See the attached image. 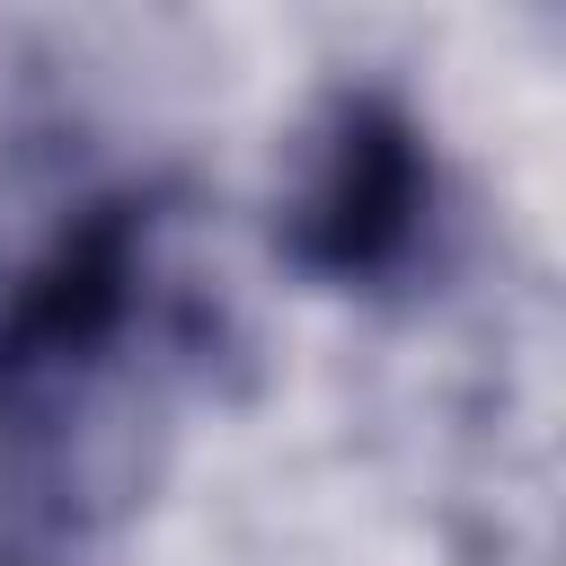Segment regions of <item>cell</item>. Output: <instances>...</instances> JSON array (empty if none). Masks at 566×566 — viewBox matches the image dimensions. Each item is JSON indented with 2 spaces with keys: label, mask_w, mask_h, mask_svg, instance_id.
Segmentation results:
<instances>
[{
  "label": "cell",
  "mask_w": 566,
  "mask_h": 566,
  "mask_svg": "<svg viewBox=\"0 0 566 566\" xmlns=\"http://www.w3.org/2000/svg\"><path fill=\"white\" fill-rule=\"evenodd\" d=\"M150 239H159V195L124 186L80 203L44 256L9 283L0 301V416L18 433L53 424L71 389H88L115 345L133 336L150 301Z\"/></svg>",
  "instance_id": "obj_1"
},
{
  "label": "cell",
  "mask_w": 566,
  "mask_h": 566,
  "mask_svg": "<svg viewBox=\"0 0 566 566\" xmlns=\"http://www.w3.org/2000/svg\"><path fill=\"white\" fill-rule=\"evenodd\" d=\"M433 212V150L424 124L389 88H336L310 124L301 177L283 195L274 248L310 283H380L407 265Z\"/></svg>",
  "instance_id": "obj_2"
}]
</instances>
